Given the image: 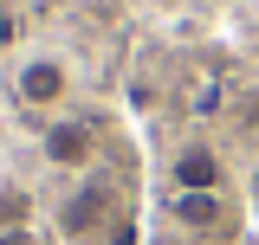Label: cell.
I'll return each instance as SVG.
<instances>
[{"label":"cell","mask_w":259,"mask_h":245,"mask_svg":"<svg viewBox=\"0 0 259 245\" xmlns=\"http://www.w3.org/2000/svg\"><path fill=\"white\" fill-rule=\"evenodd\" d=\"M20 226H26V194L7 187V194H0V232H20Z\"/></svg>","instance_id":"8992f818"},{"label":"cell","mask_w":259,"mask_h":245,"mask_svg":"<svg viewBox=\"0 0 259 245\" xmlns=\"http://www.w3.org/2000/svg\"><path fill=\"white\" fill-rule=\"evenodd\" d=\"M246 194H253V207H259V168H253V181H246Z\"/></svg>","instance_id":"ba28073f"},{"label":"cell","mask_w":259,"mask_h":245,"mask_svg":"<svg viewBox=\"0 0 259 245\" xmlns=\"http://www.w3.org/2000/svg\"><path fill=\"white\" fill-rule=\"evenodd\" d=\"M13 91H20L26 110H52V103H65V91H71V71H65V58L39 52V58H26L13 71Z\"/></svg>","instance_id":"6da1fadb"},{"label":"cell","mask_w":259,"mask_h":245,"mask_svg":"<svg viewBox=\"0 0 259 245\" xmlns=\"http://www.w3.org/2000/svg\"><path fill=\"white\" fill-rule=\"evenodd\" d=\"M104 219H110V187H104V181H84L78 194H71V200H65L59 226L71 232V239H91V232L104 226Z\"/></svg>","instance_id":"277c9868"},{"label":"cell","mask_w":259,"mask_h":245,"mask_svg":"<svg viewBox=\"0 0 259 245\" xmlns=\"http://www.w3.org/2000/svg\"><path fill=\"white\" fill-rule=\"evenodd\" d=\"M0 245H32V232L20 226V232H0Z\"/></svg>","instance_id":"52a82bcc"},{"label":"cell","mask_w":259,"mask_h":245,"mask_svg":"<svg viewBox=\"0 0 259 245\" xmlns=\"http://www.w3.org/2000/svg\"><path fill=\"white\" fill-rule=\"evenodd\" d=\"M168 181H175V194H221L227 187V161L207 142H188V149H175V161H168Z\"/></svg>","instance_id":"7a4b0ae2"},{"label":"cell","mask_w":259,"mask_h":245,"mask_svg":"<svg viewBox=\"0 0 259 245\" xmlns=\"http://www.w3.org/2000/svg\"><path fill=\"white\" fill-rule=\"evenodd\" d=\"M46 161L52 168H91L97 161V129L91 122H78V116H59V122H46Z\"/></svg>","instance_id":"3957f363"},{"label":"cell","mask_w":259,"mask_h":245,"mask_svg":"<svg viewBox=\"0 0 259 245\" xmlns=\"http://www.w3.org/2000/svg\"><path fill=\"white\" fill-rule=\"evenodd\" d=\"M168 213L182 219L188 232H214V226L227 219V207H221V194H175V207H168Z\"/></svg>","instance_id":"5b68a950"}]
</instances>
